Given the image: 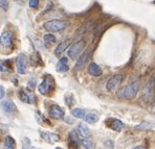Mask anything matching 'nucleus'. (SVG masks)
Listing matches in <instances>:
<instances>
[{
    "label": "nucleus",
    "mask_w": 155,
    "mask_h": 149,
    "mask_svg": "<svg viewBox=\"0 0 155 149\" xmlns=\"http://www.w3.org/2000/svg\"><path fill=\"white\" fill-rule=\"evenodd\" d=\"M36 87V79H31L28 81V85H27V89L31 90V91H34Z\"/></svg>",
    "instance_id": "28"
},
{
    "label": "nucleus",
    "mask_w": 155,
    "mask_h": 149,
    "mask_svg": "<svg viewBox=\"0 0 155 149\" xmlns=\"http://www.w3.org/2000/svg\"><path fill=\"white\" fill-rule=\"evenodd\" d=\"M89 55H90V50L88 49V50H86L85 52L82 54L81 56H80V58H78V62L76 64V67H74V69L76 70H82L84 68V66L86 65V63H87L88 58H89Z\"/></svg>",
    "instance_id": "11"
},
{
    "label": "nucleus",
    "mask_w": 155,
    "mask_h": 149,
    "mask_svg": "<svg viewBox=\"0 0 155 149\" xmlns=\"http://www.w3.org/2000/svg\"><path fill=\"white\" fill-rule=\"evenodd\" d=\"M88 73L90 74L91 76H94V77H99L103 74V71H102L101 67L99 66L95 63H91V64L88 66Z\"/></svg>",
    "instance_id": "14"
},
{
    "label": "nucleus",
    "mask_w": 155,
    "mask_h": 149,
    "mask_svg": "<svg viewBox=\"0 0 155 149\" xmlns=\"http://www.w3.org/2000/svg\"><path fill=\"white\" fill-rule=\"evenodd\" d=\"M122 81H123V75H120V74H117V75H114L113 77H111L110 79L107 81V85H106L107 91L113 92Z\"/></svg>",
    "instance_id": "8"
},
{
    "label": "nucleus",
    "mask_w": 155,
    "mask_h": 149,
    "mask_svg": "<svg viewBox=\"0 0 155 149\" xmlns=\"http://www.w3.org/2000/svg\"><path fill=\"white\" fill-rule=\"evenodd\" d=\"M17 71L20 74H24L27 71L28 66V60L24 53H19L17 56Z\"/></svg>",
    "instance_id": "5"
},
{
    "label": "nucleus",
    "mask_w": 155,
    "mask_h": 149,
    "mask_svg": "<svg viewBox=\"0 0 155 149\" xmlns=\"http://www.w3.org/2000/svg\"><path fill=\"white\" fill-rule=\"evenodd\" d=\"M154 102H155V100H154Z\"/></svg>",
    "instance_id": "34"
},
{
    "label": "nucleus",
    "mask_w": 155,
    "mask_h": 149,
    "mask_svg": "<svg viewBox=\"0 0 155 149\" xmlns=\"http://www.w3.org/2000/svg\"><path fill=\"white\" fill-rule=\"evenodd\" d=\"M138 90H140V81L135 80L130 83V85L118 90L116 95L120 99H133L137 94Z\"/></svg>",
    "instance_id": "1"
},
{
    "label": "nucleus",
    "mask_w": 155,
    "mask_h": 149,
    "mask_svg": "<svg viewBox=\"0 0 155 149\" xmlns=\"http://www.w3.org/2000/svg\"><path fill=\"white\" fill-rule=\"evenodd\" d=\"M28 4L31 8H37L39 6V0H29Z\"/></svg>",
    "instance_id": "29"
},
{
    "label": "nucleus",
    "mask_w": 155,
    "mask_h": 149,
    "mask_svg": "<svg viewBox=\"0 0 155 149\" xmlns=\"http://www.w3.org/2000/svg\"><path fill=\"white\" fill-rule=\"evenodd\" d=\"M16 2H18V3H20V4H23L24 3V0H15Z\"/></svg>",
    "instance_id": "31"
},
{
    "label": "nucleus",
    "mask_w": 155,
    "mask_h": 149,
    "mask_svg": "<svg viewBox=\"0 0 155 149\" xmlns=\"http://www.w3.org/2000/svg\"><path fill=\"white\" fill-rule=\"evenodd\" d=\"M18 96H19V99L23 102L29 103V104H33L35 103V95H34L33 92L31 90H25V89H20L19 93H18Z\"/></svg>",
    "instance_id": "6"
},
{
    "label": "nucleus",
    "mask_w": 155,
    "mask_h": 149,
    "mask_svg": "<svg viewBox=\"0 0 155 149\" xmlns=\"http://www.w3.org/2000/svg\"><path fill=\"white\" fill-rule=\"evenodd\" d=\"M134 149H147V148L143 147V146H136V147L134 148Z\"/></svg>",
    "instance_id": "32"
},
{
    "label": "nucleus",
    "mask_w": 155,
    "mask_h": 149,
    "mask_svg": "<svg viewBox=\"0 0 155 149\" xmlns=\"http://www.w3.org/2000/svg\"><path fill=\"white\" fill-rule=\"evenodd\" d=\"M107 124H108V127H110L115 132H120L124 128V123L118 119H109L107 121Z\"/></svg>",
    "instance_id": "13"
},
{
    "label": "nucleus",
    "mask_w": 155,
    "mask_h": 149,
    "mask_svg": "<svg viewBox=\"0 0 155 149\" xmlns=\"http://www.w3.org/2000/svg\"><path fill=\"white\" fill-rule=\"evenodd\" d=\"M78 132L82 138H88L90 137V129L88 128V126L84 123H80L78 125Z\"/></svg>",
    "instance_id": "18"
},
{
    "label": "nucleus",
    "mask_w": 155,
    "mask_h": 149,
    "mask_svg": "<svg viewBox=\"0 0 155 149\" xmlns=\"http://www.w3.org/2000/svg\"><path fill=\"white\" fill-rule=\"evenodd\" d=\"M84 119L88 123H95V122L99 121V115L95 114V113H88V114L85 115Z\"/></svg>",
    "instance_id": "21"
},
{
    "label": "nucleus",
    "mask_w": 155,
    "mask_h": 149,
    "mask_svg": "<svg viewBox=\"0 0 155 149\" xmlns=\"http://www.w3.org/2000/svg\"><path fill=\"white\" fill-rule=\"evenodd\" d=\"M16 148V142L11 135H8L4 140L3 149H15Z\"/></svg>",
    "instance_id": "19"
},
{
    "label": "nucleus",
    "mask_w": 155,
    "mask_h": 149,
    "mask_svg": "<svg viewBox=\"0 0 155 149\" xmlns=\"http://www.w3.org/2000/svg\"><path fill=\"white\" fill-rule=\"evenodd\" d=\"M0 8H2L3 11H8V0H0Z\"/></svg>",
    "instance_id": "27"
},
{
    "label": "nucleus",
    "mask_w": 155,
    "mask_h": 149,
    "mask_svg": "<svg viewBox=\"0 0 155 149\" xmlns=\"http://www.w3.org/2000/svg\"><path fill=\"white\" fill-rule=\"evenodd\" d=\"M154 89H155V76H153V77L149 80V82L147 83L145 90H143V100L148 101L151 99V97L153 96V93H154Z\"/></svg>",
    "instance_id": "7"
},
{
    "label": "nucleus",
    "mask_w": 155,
    "mask_h": 149,
    "mask_svg": "<svg viewBox=\"0 0 155 149\" xmlns=\"http://www.w3.org/2000/svg\"><path fill=\"white\" fill-rule=\"evenodd\" d=\"M11 71V68L8 67V62L0 60V72H8Z\"/></svg>",
    "instance_id": "25"
},
{
    "label": "nucleus",
    "mask_w": 155,
    "mask_h": 149,
    "mask_svg": "<svg viewBox=\"0 0 155 149\" xmlns=\"http://www.w3.org/2000/svg\"><path fill=\"white\" fill-rule=\"evenodd\" d=\"M71 114L74 117H76V118H84L86 115L85 110H83V108H74V110H71Z\"/></svg>",
    "instance_id": "23"
},
{
    "label": "nucleus",
    "mask_w": 155,
    "mask_h": 149,
    "mask_svg": "<svg viewBox=\"0 0 155 149\" xmlns=\"http://www.w3.org/2000/svg\"><path fill=\"white\" fill-rule=\"evenodd\" d=\"M69 140H70V146L72 147V145H74V147L77 148L78 144H79V142H80V139L74 130H72V132H69Z\"/></svg>",
    "instance_id": "20"
},
{
    "label": "nucleus",
    "mask_w": 155,
    "mask_h": 149,
    "mask_svg": "<svg viewBox=\"0 0 155 149\" xmlns=\"http://www.w3.org/2000/svg\"><path fill=\"white\" fill-rule=\"evenodd\" d=\"M44 41L46 43H54L56 42V38L51 33H47V35L44 36Z\"/></svg>",
    "instance_id": "26"
},
{
    "label": "nucleus",
    "mask_w": 155,
    "mask_h": 149,
    "mask_svg": "<svg viewBox=\"0 0 155 149\" xmlns=\"http://www.w3.org/2000/svg\"><path fill=\"white\" fill-rule=\"evenodd\" d=\"M56 149H63V148H61V147H57Z\"/></svg>",
    "instance_id": "33"
},
{
    "label": "nucleus",
    "mask_w": 155,
    "mask_h": 149,
    "mask_svg": "<svg viewBox=\"0 0 155 149\" xmlns=\"http://www.w3.org/2000/svg\"><path fill=\"white\" fill-rule=\"evenodd\" d=\"M69 25V22L62 21V20H51L44 23V28L51 33H58V31L64 30L66 27Z\"/></svg>",
    "instance_id": "2"
},
{
    "label": "nucleus",
    "mask_w": 155,
    "mask_h": 149,
    "mask_svg": "<svg viewBox=\"0 0 155 149\" xmlns=\"http://www.w3.org/2000/svg\"><path fill=\"white\" fill-rule=\"evenodd\" d=\"M64 110L57 104L51 105L49 108V116L54 119H62L64 117Z\"/></svg>",
    "instance_id": "10"
},
{
    "label": "nucleus",
    "mask_w": 155,
    "mask_h": 149,
    "mask_svg": "<svg viewBox=\"0 0 155 149\" xmlns=\"http://www.w3.org/2000/svg\"><path fill=\"white\" fill-rule=\"evenodd\" d=\"M0 45L8 48L13 45V35L10 31H5L0 36Z\"/></svg>",
    "instance_id": "9"
},
{
    "label": "nucleus",
    "mask_w": 155,
    "mask_h": 149,
    "mask_svg": "<svg viewBox=\"0 0 155 149\" xmlns=\"http://www.w3.org/2000/svg\"><path fill=\"white\" fill-rule=\"evenodd\" d=\"M54 89V80L51 75H45L44 78L41 81V83L39 85V92L42 95H47L49 94L52 90Z\"/></svg>",
    "instance_id": "3"
},
{
    "label": "nucleus",
    "mask_w": 155,
    "mask_h": 149,
    "mask_svg": "<svg viewBox=\"0 0 155 149\" xmlns=\"http://www.w3.org/2000/svg\"><path fill=\"white\" fill-rule=\"evenodd\" d=\"M22 149H38L36 147H33L31 144V141H29L28 138H25L22 142Z\"/></svg>",
    "instance_id": "24"
},
{
    "label": "nucleus",
    "mask_w": 155,
    "mask_h": 149,
    "mask_svg": "<svg viewBox=\"0 0 155 149\" xmlns=\"http://www.w3.org/2000/svg\"><path fill=\"white\" fill-rule=\"evenodd\" d=\"M4 92H5L4 91V88L0 85V99H2L4 97Z\"/></svg>",
    "instance_id": "30"
},
{
    "label": "nucleus",
    "mask_w": 155,
    "mask_h": 149,
    "mask_svg": "<svg viewBox=\"0 0 155 149\" xmlns=\"http://www.w3.org/2000/svg\"><path fill=\"white\" fill-rule=\"evenodd\" d=\"M70 43H71V40L68 39V40H65L63 41L62 43H60V44L57 46L56 50H54V54H56L57 56L61 55L63 52H65V50H67V48L69 47Z\"/></svg>",
    "instance_id": "15"
},
{
    "label": "nucleus",
    "mask_w": 155,
    "mask_h": 149,
    "mask_svg": "<svg viewBox=\"0 0 155 149\" xmlns=\"http://www.w3.org/2000/svg\"><path fill=\"white\" fill-rule=\"evenodd\" d=\"M1 107L2 110L5 113H14L17 107H16V104L13 102L12 100H4L1 102Z\"/></svg>",
    "instance_id": "16"
},
{
    "label": "nucleus",
    "mask_w": 155,
    "mask_h": 149,
    "mask_svg": "<svg viewBox=\"0 0 155 149\" xmlns=\"http://www.w3.org/2000/svg\"><path fill=\"white\" fill-rule=\"evenodd\" d=\"M80 142H81V145L85 149H94V144H93V142L88 140L87 138H83Z\"/></svg>",
    "instance_id": "22"
},
{
    "label": "nucleus",
    "mask_w": 155,
    "mask_h": 149,
    "mask_svg": "<svg viewBox=\"0 0 155 149\" xmlns=\"http://www.w3.org/2000/svg\"><path fill=\"white\" fill-rule=\"evenodd\" d=\"M56 70L58 72H66L69 70V67H68V58L67 57H62L60 61L58 62L56 67Z\"/></svg>",
    "instance_id": "17"
},
{
    "label": "nucleus",
    "mask_w": 155,
    "mask_h": 149,
    "mask_svg": "<svg viewBox=\"0 0 155 149\" xmlns=\"http://www.w3.org/2000/svg\"><path fill=\"white\" fill-rule=\"evenodd\" d=\"M40 135H41V137L46 142H48V143H56V142L60 141V137L57 134H54V132H42V130H40Z\"/></svg>",
    "instance_id": "12"
},
{
    "label": "nucleus",
    "mask_w": 155,
    "mask_h": 149,
    "mask_svg": "<svg viewBox=\"0 0 155 149\" xmlns=\"http://www.w3.org/2000/svg\"><path fill=\"white\" fill-rule=\"evenodd\" d=\"M86 45L85 40H79L74 44H72L70 46V48L68 49V56H69L71 60H76L78 56L80 55V53L83 51L84 47Z\"/></svg>",
    "instance_id": "4"
}]
</instances>
